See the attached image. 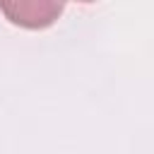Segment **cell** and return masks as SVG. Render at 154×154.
<instances>
[{
    "instance_id": "6da1fadb",
    "label": "cell",
    "mask_w": 154,
    "mask_h": 154,
    "mask_svg": "<svg viewBox=\"0 0 154 154\" xmlns=\"http://www.w3.org/2000/svg\"><path fill=\"white\" fill-rule=\"evenodd\" d=\"M0 12L17 26L24 29H46L63 12L60 2H0Z\"/></svg>"
}]
</instances>
